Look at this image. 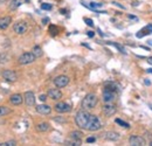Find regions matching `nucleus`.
Here are the masks:
<instances>
[{"mask_svg":"<svg viewBox=\"0 0 152 146\" xmlns=\"http://www.w3.org/2000/svg\"><path fill=\"white\" fill-rule=\"evenodd\" d=\"M144 83H145L146 85H150V84H151V82H150L149 80H145V81H144Z\"/></svg>","mask_w":152,"mask_h":146,"instance_id":"nucleus-39","label":"nucleus"},{"mask_svg":"<svg viewBox=\"0 0 152 146\" xmlns=\"http://www.w3.org/2000/svg\"><path fill=\"white\" fill-rule=\"evenodd\" d=\"M32 53L34 54L35 57H41V56L43 55V52H42V49H41V47H40V46H35V47H33Z\"/></svg>","mask_w":152,"mask_h":146,"instance_id":"nucleus-24","label":"nucleus"},{"mask_svg":"<svg viewBox=\"0 0 152 146\" xmlns=\"http://www.w3.org/2000/svg\"><path fill=\"white\" fill-rule=\"evenodd\" d=\"M108 43H109V45H111V46H114V47H116V48H117V49H118V50H119L122 54H126L125 49H124V48H123L121 45H118V43H116V42H108Z\"/></svg>","mask_w":152,"mask_h":146,"instance_id":"nucleus-26","label":"nucleus"},{"mask_svg":"<svg viewBox=\"0 0 152 146\" xmlns=\"http://www.w3.org/2000/svg\"><path fill=\"white\" fill-rule=\"evenodd\" d=\"M116 111H117L116 105L111 104V103H107V104L103 107V113H104L107 117H111V116H114L115 113H116Z\"/></svg>","mask_w":152,"mask_h":146,"instance_id":"nucleus-11","label":"nucleus"},{"mask_svg":"<svg viewBox=\"0 0 152 146\" xmlns=\"http://www.w3.org/2000/svg\"><path fill=\"white\" fill-rule=\"evenodd\" d=\"M69 77L68 76H66V75H60V76H56L55 78H54V84H55V87L56 88H64V87H67L68 84H69Z\"/></svg>","mask_w":152,"mask_h":146,"instance_id":"nucleus-5","label":"nucleus"},{"mask_svg":"<svg viewBox=\"0 0 152 146\" xmlns=\"http://www.w3.org/2000/svg\"><path fill=\"white\" fill-rule=\"evenodd\" d=\"M84 21H86V23L88 25V26H90V27H93L94 26V22H93V20L91 19H84Z\"/></svg>","mask_w":152,"mask_h":146,"instance_id":"nucleus-32","label":"nucleus"},{"mask_svg":"<svg viewBox=\"0 0 152 146\" xmlns=\"http://www.w3.org/2000/svg\"><path fill=\"white\" fill-rule=\"evenodd\" d=\"M121 138V134L118 132H115V131H109L105 133V139L107 140H110V142H117Z\"/></svg>","mask_w":152,"mask_h":146,"instance_id":"nucleus-15","label":"nucleus"},{"mask_svg":"<svg viewBox=\"0 0 152 146\" xmlns=\"http://www.w3.org/2000/svg\"><path fill=\"white\" fill-rule=\"evenodd\" d=\"M151 33H152V25H150L149 27H145V28H143L140 32H138V33L136 34V36L143 37L144 35H146V34H151Z\"/></svg>","mask_w":152,"mask_h":146,"instance_id":"nucleus-19","label":"nucleus"},{"mask_svg":"<svg viewBox=\"0 0 152 146\" xmlns=\"http://www.w3.org/2000/svg\"><path fill=\"white\" fill-rule=\"evenodd\" d=\"M35 56L33 53H23L22 55H20L19 58H18V62L19 64H22V66H26V64H31L35 61Z\"/></svg>","mask_w":152,"mask_h":146,"instance_id":"nucleus-4","label":"nucleus"},{"mask_svg":"<svg viewBox=\"0 0 152 146\" xmlns=\"http://www.w3.org/2000/svg\"><path fill=\"white\" fill-rule=\"evenodd\" d=\"M42 22H43V25H46L47 22H49V19H48V18L43 19V20H42Z\"/></svg>","mask_w":152,"mask_h":146,"instance_id":"nucleus-38","label":"nucleus"},{"mask_svg":"<svg viewBox=\"0 0 152 146\" xmlns=\"http://www.w3.org/2000/svg\"><path fill=\"white\" fill-rule=\"evenodd\" d=\"M118 125H121V126H123V128H130V125L126 123V122H124V120H122V119H119V118H116V120H115Z\"/></svg>","mask_w":152,"mask_h":146,"instance_id":"nucleus-27","label":"nucleus"},{"mask_svg":"<svg viewBox=\"0 0 152 146\" xmlns=\"http://www.w3.org/2000/svg\"><path fill=\"white\" fill-rule=\"evenodd\" d=\"M148 62H149L150 64H152V56L151 57H148Z\"/></svg>","mask_w":152,"mask_h":146,"instance_id":"nucleus-40","label":"nucleus"},{"mask_svg":"<svg viewBox=\"0 0 152 146\" xmlns=\"http://www.w3.org/2000/svg\"><path fill=\"white\" fill-rule=\"evenodd\" d=\"M17 145V142L15 140H8V142H5V143H1L0 146H14Z\"/></svg>","mask_w":152,"mask_h":146,"instance_id":"nucleus-29","label":"nucleus"},{"mask_svg":"<svg viewBox=\"0 0 152 146\" xmlns=\"http://www.w3.org/2000/svg\"><path fill=\"white\" fill-rule=\"evenodd\" d=\"M10 101H11V103H12L13 105H20V104L22 103L23 98H22V95H20V93H14V95H12V96L10 97Z\"/></svg>","mask_w":152,"mask_h":146,"instance_id":"nucleus-17","label":"nucleus"},{"mask_svg":"<svg viewBox=\"0 0 152 146\" xmlns=\"http://www.w3.org/2000/svg\"><path fill=\"white\" fill-rule=\"evenodd\" d=\"M41 8L45 9V11H50V9L53 8V6H52L50 4H46V2H43V4H41Z\"/></svg>","mask_w":152,"mask_h":146,"instance_id":"nucleus-28","label":"nucleus"},{"mask_svg":"<svg viewBox=\"0 0 152 146\" xmlns=\"http://www.w3.org/2000/svg\"><path fill=\"white\" fill-rule=\"evenodd\" d=\"M37 130H38L39 132H46V131H48V130H49V124H48V123H46V122L39 123L38 125H37Z\"/></svg>","mask_w":152,"mask_h":146,"instance_id":"nucleus-21","label":"nucleus"},{"mask_svg":"<svg viewBox=\"0 0 152 146\" xmlns=\"http://www.w3.org/2000/svg\"><path fill=\"white\" fill-rule=\"evenodd\" d=\"M54 120L57 122V123H66V122H67V119H66V118H63V117H61V116L55 117V118H54Z\"/></svg>","mask_w":152,"mask_h":146,"instance_id":"nucleus-30","label":"nucleus"},{"mask_svg":"<svg viewBox=\"0 0 152 146\" xmlns=\"http://www.w3.org/2000/svg\"><path fill=\"white\" fill-rule=\"evenodd\" d=\"M148 73L152 74V69H151V68H150V69H148Z\"/></svg>","mask_w":152,"mask_h":146,"instance_id":"nucleus-42","label":"nucleus"},{"mask_svg":"<svg viewBox=\"0 0 152 146\" xmlns=\"http://www.w3.org/2000/svg\"><path fill=\"white\" fill-rule=\"evenodd\" d=\"M49 32H53L52 34H53V35H56V34H57V28L55 27V26H53V25H52V26L49 27Z\"/></svg>","mask_w":152,"mask_h":146,"instance_id":"nucleus-31","label":"nucleus"},{"mask_svg":"<svg viewBox=\"0 0 152 146\" xmlns=\"http://www.w3.org/2000/svg\"><path fill=\"white\" fill-rule=\"evenodd\" d=\"M86 7L93 9V11H97V8H101L102 7V4H97V2H90L89 5H84Z\"/></svg>","mask_w":152,"mask_h":146,"instance_id":"nucleus-25","label":"nucleus"},{"mask_svg":"<svg viewBox=\"0 0 152 146\" xmlns=\"http://www.w3.org/2000/svg\"><path fill=\"white\" fill-rule=\"evenodd\" d=\"M104 90L117 92V90H118V85H117L116 83H114V82H109V83H107V84H105V87H104Z\"/></svg>","mask_w":152,"mask_h":146,"instance_id":"nucleus-20","label":"nucleus"},{"mask_svg":"<svg viewBox=\"0 0 152 146\" xmlns=\"http://www.w3.org/2000/svg\"><path fill=\"white\" fill-rule=\"evenodd\" d=\"M128 18L129 19H132V20H137V18L134 15H131V14H128Z\"/></svg>","mask_w":152,"mask_h":146,"instance_id":"nucleus-36","label":"nucleus"},{"mask_svg":"<svg viewBox=\"0 0 152 146\" xmlns=\"http://www.w3.org/2000/svg\"><path fill=\"white\" fill-rule=\"evenodd\" d=\"M89 119H90V113L84 109L80 110L75 116L76 125H77L80 128H83V130H87L88 123H89Z\"/></svg>","mask_w":152,"mask_h":146,"instance_id":"nucleus-1","label":"nucleus"},{"mask_svg":"<svg viewBox=\"0 0 152 146\" xmlns=\"http://www.w3.org/2000/svg\"><path fill=\"white\" fill-rule=\"evenodd\" d=\"M113 4H114V5H116V6H117V7H121V8H122V9H124V8H125V7H124V6H123V5H121V4H118V2H113Z\"/></svg>","mask_w":152,"mask_h":146,"instance_id":"nucleus-35","label":"nucleus"},{"mask_svg":"<svg viewBox=\"0 0 152 146\" xmlns=\"http://www.w3.org/2000/svg\"><path fill=\"white\" fill-rule=\"evenodd\" d=\"M101 128H102V123H101L99 118L97 116H95V115H90V119H89L87 130H89V131H97Z\"/></svg>","mask_w":152,"mask_h":146,"instance_id":"nucleus-3","label":"nucleus"},{"mask_svg":"<svg viewBox=\"0 0 152 146\" xmlns=\"http://www.w3.org/2000/svg\"><path fill=\"white\" fill-rule=\"evenodd\" d=\"M94 35H95V34H94V32H91V31H90V32H88V36L89 37H93Z\"/></svg>","mask_w":152,"mask_h":146,"instance_id":"nucleus-37","label":"nucleus"},{"mask_svg":"<svg viewBox=\"0 0 152 146\" xmlns=\"http://www.w3.org/2000/svg\"><path fill=\"white\" fill-rule=\"evenodd\" d=\"M29 0H12L11 4H10V11H14L17 9L18 7H20L23 2H28Z\"/></svg>","mask_w":152,"mask_h":146,"instance_id":"nucleus-18","label":"nucleus"},{"mask_svg":"<svg viewBox=\"0 0 152 146\" xmlns=\"http://www.w3.org/2000/svg\"><path fill=\"white\" fill-rule=\"evenodd\" d=\"M129 143H130V145H132V146L146 145V142H145V139H144L143 137H140V136H134V134L129 138Z\"/></svg>","mask_w":152,"mask_h":146,"instance_id":"nucleus-9","label":"nucleus"},{"mask_svg":"<svg viewBox=\"0 0 152 146\" xmlns=\"http://www.w3.org/2000/svg\"><path fill=\"white\" fill-rule=\"evenodd\" d=\"M132 5H133V6H137V5H139V4H138L137 1H134V2H132Z\"/></svg>","mask_w":152,"mask_h":146,"instance_id":"nucleus-41","label":"nucleus"},{"mask_svg":"<svg viewBox=\"0 0 152 146\" xmlns=\"http://www.w3.org/2000/svg\"><path fill=\"white\" fill-rule=\"evenodd\" d=\"M54 109L58 113H66V112H70L72 111V105L66 103V102H60L54 107Z\"/></svg>","mask_w":152,"mask_h":146,"instance_id":"nucleus-8","label":"nucleus"},{"mask_svg":"<svg viewBox=\"0 0 152 146\" xmlns=\"http://www.w3.org/2000/svg\"><path fill=\"white\" fill-rule=\"evenodd\" d=\"M12 22V18L11 17H2L0 18V31L6 29Z\"/></svg>","mask_w":152,"mask_h":146,"instance_id":"nucleus-16","label":"nucleus"},{"mask_svg":"<svg viewBox=\"0 0 152 146\" xmlns=\"http://www.w3.org/2000/svg\"><path fill=\"white\" fill-rule=\"evenodd\" d=\"M2 77L4 80H6L7 82H15L18 80V75L14 70H11V69H6L2 72Z\"/></svg>","mask_w":152,"mask_h":146,"instance_id":"nucleus-7","label":"nucleus"},{"mask_svg":"<svg viewBox=\"0 0 152 146\" xmlns=\"http://www.w3.org/2000/svg\"><path fill=\"white\" fill-rule=\"evenodd\" d=\"M23 101L27 107H34L35 105V95L32 91L25 92L23 95Z\"/></svg>","mask_w":152,"mask_h":146,"instance_id":"nucleus-10","label":"nucleus"},{"mask_svg":"<svg viewBox=\"0 0 152 146\" xmlns=\"http://www.w3.org/2000/svg\"><path fill=\"white\" fill-rule=\"evenodd\" d=\"M70 138L72 139H76V140H81L82 139V137H83V133L81 132V131H73V132H70Z\"/></svg>","mask_w":152,"mask_h":146,"instance_id":"nucleus-23","label":"nucleus"},{"mask_svg":"<svg viewBox=\"0 0 152 146\" xmlns=\"http://www.w3.org/2000/svg\"><path fill=\"white\" fill-rule=\"evenodd\" d=\"M37 111L40 115H49L52 112V108L47 104H40L37 107Z\"/></svg>","mask_w":152,"mask_h":146,"instance_id":"nucleus-14","label":"nucleus"},{"mask_svg":"<svg viewBox=\"0 0 152 146\" xmlns=\"http://www.w3.org/2000/svg\"><path fill=\"white\" fill-rule=\"evenodd\" d=\"M98 103V98L96 96L95 93H88L83 101H82V109L84 110H90L94 109L96 105Z\"/></svg>","mask_w":152,"mask_h":146,"instance_id":"nucleus-2","label":"nucleus"},{"mask_svg":"<svg viewBox=\"0 0 152 146\" xmlns=\"http://www.w3.org/2000/svg\"><path fill=\"white\" fill-rule=\"evenodd\" d=\"M96 140L95 137H89V138H87V143H94Z\"/></svg>","mask_w":152,"mask_h":146,"instance_id":"nucleus-34","label":"nucleus"},{"mask_svg":"<svg viewBox=\"0 0 152 146\" xmlns=\"http://www.w3.org/2000/svg\"><path fill=\"white\" fill-rule=\"evenodd\" d=\"M149 43H150V45L152 46V40H151V41H149Z\"/></svg>","mask_w":152,"mask_h":146,"instance_id":"nucleus-43","label":"nucleus"},{"mask_svg":"<svg viewBox=\"0 0 152 146\" xmlns=\"http://www.w3.org/2000/svg\"><path fill=\"white\" fill-rule=\"evenodd\" d=\"M39 99H40L41 102H46V99H47V95H40Z\"/></svg>","mask_w":152,"mask_h":146,"instance_id":"nucleus-33","label":"nucleus"},{"mask_svg":"<svg viewBox=\"0 0 152 146\" xmlns=\"http://www.w3.org/2000/svg\"><path fill=\"white\" fill-rule=\"evenodd\" d=\"M11 112H12V109H10L8 107H5V105L0 107V117H5V116L10 115Z\"/></svg>","mask_w":152,"mask_h":146,"instance_id":"nucleus-22","label":"nucleus"},{"mask_svg":"<svg viewBox=\"0 0 152 146\" xmlns=\"http://www.w3.org/2000/svg\"><path fill=\"white\" fill-rule=\"evenodd\" d=\"M116 99V92L114 91H108V90H104L103 91V101L105 103H111Z\"/></svg>","mask_w":152,"mask_h":146,"instance_id":"nucleus-12","label":"nucleus"},{"mask_svg":"<svg viewBox=\"0 0 152 146\" xmlns=\"http://www.w3.org/2000/svg\"><path fill=\"white\" fill-rule=\"evenodd\" d=\"M27 29H28V26H27V23L25 21H19V22H17V23L13 25V31L17 34H19V35L25 34L27 32Z\"/></svg>","mask_w":152,"mask_h":146,"instance_id":"nucleus-6","label":"nucleus"},{"mask_svg":"<svg viewBox=\"0 0 152 146\" xmlns=\"http://www.w3.org/2000/svg\"><path fill=\"white\" fill-rule=\"evenodd\" d=\"M47 96L49 98H52L53 101H57V99H60L62 97V92L58 89H49L48 92H47Z\"/></svg>","mask_w":152,"mask_h":146,"instance_id":"nucleus-13","label":"nucleus"}]
</instances>
